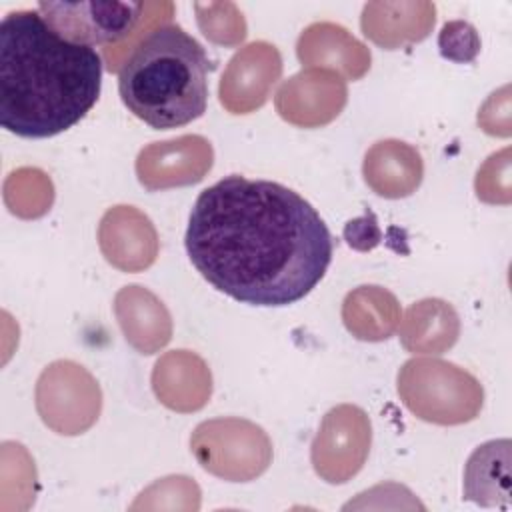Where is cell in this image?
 Instances as JSON below:
<instances>
[{
  "label": "cell",
  "mask_w": 512,
  "mask_h": 512,
  "mask_svg": "<svg viewBox=\"0 0 512 512\" xmlns=\"http://www.w3.org/2000/svg\"><path fill=\"white\" fill-rule=\"evenodd\" d=\"M102 58L62 38L38 10L0 22V124L22 138H50L78 124L98 102Z\"/></svg>",
  "instance_id": "7a4b0ae2"
},
{
  "label": "cell",
  "mask_w": 512,
  "mask_h": 512,
  "mask_svg": "<svg viewBox=\"0 0 512 512\" xmlns=\"http://www.w3.org/2000/svg\"><path fill=\"white\" fill-rule=\"evenodd\" d=\"M346 104V84L326 70H306L284 82L276 94L280 116L296 126H322Z\"/></svg>",
  "instance_id": "8fae6325"
},
{
  "label": "cell",
  "mask_w": 512,
  "mask_h": 512,
  "mask_svg": "<svg viewBox=\"0 0 512 512\" xmlns=\"http://www.w3.org/2000/svg\"><path fill=\"white\" fill-rule=\"evenodd\" d=\"M296 54L302 64L338 68L356 80L370 68V52L344 26L314 22L298 38Z\"/></svg>",
  "instance_id": "5bb4252c"
},
{
  "label": "cell",
  "mask_w": 512,
  "mask_h": 512,
  "mask_svg": "<svg viewBox=\"0 0 512 512\" xmlns=\"http://www.w3.org/2000/svg\"><path fill=\"white\" fill-rule=\"evenodd\" d=\"M114 308L126 340L142 354H152L170 340L168 310L152 292L126 286L118 292Z\"/></svg>",
  "instance_id": "2e32d148"
},
{
  "label": "cell",
  "mask_w": 512,
  "mask_h": 512,
  "mask_svg": "<svg viewBox=\"0 0 512 512\" xmlns=\"http://www.w3.org/2000/svg\"><path fill=\"white\" fill-rule=\"evenodd\" d=\"M282 72V58L276 46L252 42L228 62L220 80V102L232 114H248L266 102L270 86Z\"/></svg>",
  "instance_id": "30bf717a"
},
{
  "label": "cell",
  "mask_w": 512,
  "mask_h": 512,
  "mask_svg": "<svg viewBox=\"0 0 512 512\" xmlns=\"http://www.w3.org/2000/svg\"><path fill=\"white\" fill-rule=\"evenodd\" d=\"M194 10L198 16V26L208 40L224 46H236L246 38V22L236 4H194Z\"/></svg>",
  "instance_id": "ffe728a7"
},
{
  "label": "cell",
  "mask_w": 512,
  "mask_h": 512,
  "mask_svg": "<svg viewBox=\"0 0 512 512\" xmlns=\"http://www.w3.org/2000/svg\"><path fill=\"white\" fill-rule=\"evenodd\" d=\"M368 186L384 198L412 194L422 180V158L416 148L398 140L374 144L364 158Z\"/></svg>",
  "instance_id": "9a60e30c"
},
{
  "label": "cell",
  "mask_w": 512,
  "mask_h": 512,
  "mask_svg": "<svg viewBox=\"0 0 512 512\" xmlns=\"http://www.w3.org/2000/svg\"><path fill=\"white\" fill-rule=\"evenodd\" d=\"M146 2H40L36 10L62 38L84 46H120L144 18Z\"/></svg>",
  "instance_id": "5b68a950"
},
{
  "label": "cell",
  "mask_w": 512,
  "mask_h": 512,
  "mask_svg": "<svg viewBox=\"0 0 512 512\" xmlns=\"http://www.w3.org/2000/svg\"><path fill=\"white\" fill-rule=\"evenodd\" d=\"M398 394L422 420L460 424L476 418L482 388L474 376L442 360H408L398 374Z\"/></svg>",
  "instance_id": "277c9868"
},
{
  "label": "cell",
  "mask_w": 512,
  "mask_h": 512,
  "mask_svg": "<svg viewBox=\"0 0 512 512\" xmlns=\"http://www.w3.org/2000/svg\"><path fill=\"white\" fill-rule=\"evenodd\" d=\"M184 244L204 280L252 306L302 300L332 260L330 230L308 200L238 174L198 194Z\"/></svg>",
  "instance_id": "6da1fadb"
},
{
  "label": "cell",
  "mask_w": 512,
  "mask_h": 512,
  "mask_svg": "<svg viewBox=\"0 0 512 512\" xmlns=\"http://www.w3.org/2000/svg\"><path fill=\"white\" fill-rule=\"evenodd\" d=\"M400 336L410 352L440 354L458 338V316L442 300H422L408 308Z\"/></svg>",
  "instance_id": "e0dca14e"
},
{
  "label": "cell",
  "mask_w": 512,
  "mask_h": 512,
  "mask_svg": "<svg viewBox=\"0 0 512 512\" xmlns=\"http://www.w3.org/2000/svg\"><path fill=\"white\" fill-rule=\"evenodd\" d=\"M198 462L220 476L252 478L270 462V442L264 430L248 420L220 418L202 422L190 440Z\"/></svg>",
  "instance_id": "8992f818"
},
{
  "label": "cell",
  "mask_w": 512,
  "mask_h": 512,
  "mask_svg": "<svg viewBox=\"0 0 512 512\" xmlns=\"http://www.w3.org/2000/svg\"><path fill=\"white\" fill-rule=\"evenodd\" d=\"M210 68L202 44L182 26L166 22L128 52L118 70V92L150 128H180L206 112Z\"/></svg>",
  "instance_id": "3957f363"
},
{
  "label": "cell",
  "mask_w": 512,
  "mask_h": 512,
  "mask_svg": "<svg viewBox=\"0 0 512 512\" xmlns=\"http://www.w3.org/2000/svg\"><path fill=\"white\" fill-rule=\"evenodd\" d=\"M98 236L106 260L120 270L136 272L148 268L158 252L150 220L132 206L108 210L100 222Z\"/></svg>",
  "instance_id": "7c38bea8"
},
{
  "label": "cell",
  "mask_w": 512,
  "mask_h": 512,
  "mask_svg": "<svg viewBox=\"0 0 512 512\" xmlns=\"http://www.w3.org/2000/svg\"><path fill=\"white\" fill-rule=\"evenodd\" d=\"M212 166L210 142L202 136H180L154 142L138 154L136 172L148 190L200 182Z\"/></svg>",
  "instance_id": "9c48e42d"
},
{
  "label": "cell",
  "mask_w": 512,
  "mask_h": 512,
  "mask_svg": "<svg viewBox=\"0 0 512 512\" xmlns=\"http://www.w3.org/2000/svg\"><path fill=\"white\" fill-rule=\"evenodd\" d=\"M510 440H490L468 458L464 494L478 504H496V496H508Z\"/></svg>",
  "instance_id": "d6986e66"
},
{
  "label": "cell",
  "mask_w": 512,
  "mask_h": 512,
  "mask_svg": "<svg viewBox=\"0 0 512 512\" xmlns=\"http://www.w3.org/2000/svg\"><path fill=\"white\" fill-rule=\"evenodd\" d=\"M370 446V422L350 404L332 408L312 444V462L328 482H344L358 472Z\"/></svg>",
  "instance_id": "ba28073f"
},
{
  "label": "cell",
  "mask_w": 512,
  "mask_h": 512,
  "mask_svg": "<svg viewBox=\"0 0 512 512\" xmlns=\"http://www.w3.org/2000/svg\"><path fill=\"white\" fill-rule=\"evenodd\" d=\"M440 54L454 62H470L480 50V38L472 24L464 20L446 22L438 36Z\"/></svg>",
  "instance_id": "44dd1931"
},
{
  "label": "cell",
  "mask_w": 512,
  "mask_h": 512,
  "mask_svg": "<svg viewBox=\"0 0 512 512\" xmlns=\"http://www.w3.org/2000/svg\"><path fill=\"white\" fill-rule=\"evenodd\" d=\"M400 310L396 298L378 286H360L344 300L346 328L360 340H384L396 330Z\"/></svg>",
  "instance_id": "ac0fdd59"
},
{
  "label": "cell",
  "mask_w": 512,
  "mask_h": 512,
  "mask_svg": "<svg viewBox=\"0 0 512 512\" xmlns=\"http://www.w3.org/2000/svg\"><path fill=\"white\" fill-rule=\"evenodd\" d=\"M436 22L432 2H368L362 8L360 26L374 44L394 50L424 40Z\"/></svg>",
  "instance_id": "4fadbf2b"
},
{
  "label": "cell",
  "mask_w": 512,
  "mask_h": 512,
  "mask_svg": "<svg viewBox=\"0 0 512 512\" xmlns=\"http://www.w3.org/2000/svg\"><path fill=\"white\" fill-rule=\"evenodd\" d=\"M36 406L42 420L60 434H80L98 418L100 390L78 364H50L36 386Z\"/></svg>",
  "instance_id": "52a82bcc"
}]
</instances>
